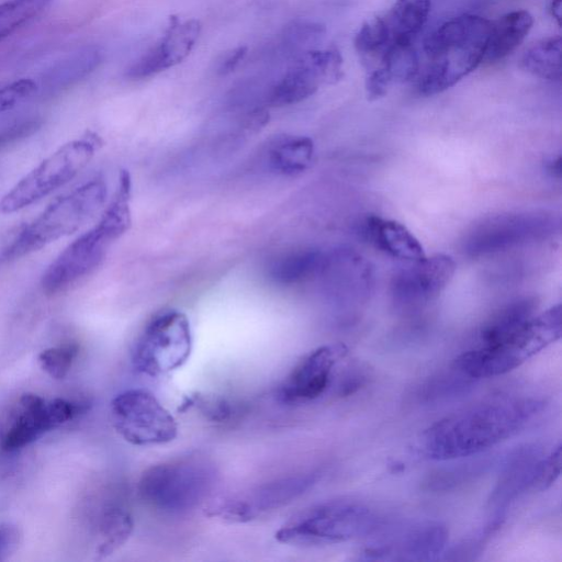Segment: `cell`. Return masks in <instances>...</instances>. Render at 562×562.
I'll return each instance as SVG.
<instances>
[{
  "instance_id": "ffe728a7",
  "label": "cell",
  "mask_w": 562,
  "mask_h": 562,
  "mask_svg": "<svg viewBox=\"0 0 562 562\" xmlns=\"http://www.w3.org/2000/svg\"><path fill=\"white\" fill-rule=\"evenodd\" d=\"M543 457L537 446H525L513 451L506 459L490 503L497 508L535 486L537 470Z\"/></svg>"
},
{
  "instance_id": "9a60e30c",
  "label": "cell",
  "mask_w": 562,
  "mask_h": 562,
  "mask_svg": "<svg viewBox=\"0 0 562 562\" xmlns=\"http://www.w3.org/2000/svg\"><path fill=\"white\" fill-rule=\"evenodd\" d=\"M372 547L366 554L373 559L400 561H429L446 548L448 530L435 520H423L408 526L386 527L382 520L369 535Z\"/></svg>"
},
{
  "instance_id": "44dd1931",
  "label": "cell",
  "mask_w": 562,
  "mask_h": 562,
  "mask_svg": "<svg viewBox=\"0 0 562 562\" xmlns=\"http://www.w3.org/2000/svg\"><path fill=\"white\" fill-rule=\"evenodd\" d=\"M419 69L418 55L413 43L394 46L374 68L367 71L368 99L378 100L384 97L394 85L415 79Z\"/></svg>"
},
{
  "instance_id": "603a6c76",
  "label": "cell",
  "mask_w": 562,
  "mask_h": 562,
  "mask_svg": "<svg viewBox=\"0 0 562 562\" xmlns=\"http://www.w3.org/2000/svg\"><path fill=\"white\" fill-rule=\"evenodd\" d=\"M533 24L532 15L526 10H515L491 22L484 59L501 60L513 53L526 38Z\"/></svg>"
},
{
  "instance_id": "ba28073f",
  "label": "cell",
  "mask_w": 562,
  "mask_h": 562,
  "mask_svg": "<svg viewBox=\"0 0 562 562\" xmlns=\"http://www.w3.org/2000/svg\"><path fill=\"white\" fill-rule=\"evenodd\" d=\"M192 351V331L187 315L167 310L154 316L138 337L132 352L134 369L160 376L181 368Z\"/></svg>"
},
{
  "instance_id": "d4e9b609",
  "label": "cell",
  "mask_w": 562,
  "mask_h": 562,
  "mask_svg": "<svg viewBox=\"0 0 562 562\" xmlns=\"http://www.w3.org/2000/svg\"><path fill=\"white\" fill-rule=\"evenodd\" d=\"M537 300L524 296L503 306L483 325L476 346H494L514 335L537 311Z\"/></svg>"
},
{
  "instance_id": "8d00e7d4",
  "label": "cell",
  "mask_w": 562,
  "mask_h": 562,
  "mask_svg": "<svg viewBox=\"0 0 562 562\" xmlns=\"http://www.w3.org/2000/svg\"><path fill=\"white\" fill-rule=\"evenodd\" d=\"M247 54L246 46H238L229 52L225 53L220 60L217 72L220 75H228L236 69L239 63L244 59Z\"/></svg>"
},
{
  "instance_id": "ab89813d",
  "label": "cell",
  "mask_w": 562,
  "mask_h": 562,
  "mask_svg": "<svg viewBox=\"0 0 562 562\" xmlns=\"http://www.w3.org/2000/svg\"><path fill=\"white\" fill-rule=\"evenodd\" d=\"M4 114H7V110L0 100V117L3 116Z\"/></svg>"
},
{
  "instance_id": "e0dca14e",
  "label": "cell",
  "mask_w": 562,
  "mask_h": 562,
  "mask_svg": "<svg viewBox=\"0 0 562 562\" xmlns=\"http://www.w3.org/2000/svg\"><path fill=\"white\" fill-rule=\"evenodd\" d=\"M454 271L453 258L443 254L406 262L391 282V295L395 306L402 311L425 306L446 289Z\"/></svg>"
},
{
  "instance_id": "484cf974",
  "label": "cell",
  "mask_w": 562,
  "mask_h": 562,
  "mask_svg": "<svg viewBox=\"0 0 562 562\" xmlns=\"http://www.w3.org/2000/svg\"><path fill=\"white\" fill-rule=\"evenodd\" d=\"M328 257L317 249H301L281 255L269 269V277L278 284L302 283L325 270Z\"/></svg>"
},
{
  "instance_id": "d590c367",
  "label": "cell",
  "mask_w": 562,
  "mask_h": 562,
  "mask_svg": "<svg viewBox=\"0 0 562 562\" xmlns=\"http://www.w3.org/2000/svg\"><path fill=\"white\" fill-rule=\"evenodd\" d=\"M202 412L212 420L223 422L234 414L236 407L225 398H211L202 402Z\"/></svg>"
},
{
  "instance_id": "5bb4252c",
  "label": "cell",
  "mask_w": 562,
  "mask_h": 562,
  "mask_svg": "<svg viewBox=\"0 0 562 562\" xmlns=\"http://www.w3.org/2000/svg\"><path fill=\"white\" fill-rule=\"evenodd\" d=\"M342 77V58L336 47L310 49L294 60L288 72L271 87L267 103L285 106L313 95L324 83H335Z\"/></svg>"
},
{
  "instance_id": "52a82bcc",
  "label": "cell",
  "mask_w": 562,
  "mask_h": 562,
  "mask_svg": "<svg viewBox=\"0 0 562 562\" xmlns=\"http://www.w3.org/2000/svg\"><path fill=\"white\" fill-rule=\"evenodd\" d=\"M100 145V137L88 132L59 146L1 198L0 213L18 212L69 182L90 162Z\"/></svg>"
},
{
  "instance_id": "d6986e66",
  "label": "cell",
  "mask_w": 562,
  "mask_h": 562,
  "mask_svg": "<svg viewBox=\"0 0 562 562\" xmlns=\"http://www.w3.org/2000/svg\"><path fill=\"white\" fill-rule=\"evenodd\" d=\"M201 32L198 20L180 22L170 16L165 35L126 70V77L143 79L182 61L192 50Z\"/></svg>"
},
{
  "instance_id": "2e32d148",
  "label": "cell",
  "mask_w": 562,
  "mask_h": 562,
  "mask_svg": "<svg viewBox=\"0 0 562 562\" xmlns=\"http://www.w3.org/2000/svg\"><path fill=\"white\" fill-rule=\"evenodd\" d=\"M315 473L279 477L220 501L211 506L212 515L233 522H246L277 510L304 494L316 482Z\"/></svg>"
},
{
  "instance_id": "1f68e13d",
  "label": "cell",
  "mask_w": 562,
  "mask_h": 562,
  "mask_svg": "<svg viewBox=\"0 0 562 562\" xmlns=\"http://www.w3.org/2000/svg\"><path fill=\"white\" fill-rule=\"evenodd\" d=\"M326 29L323 24L308 21L295 20L290 22L283 31L284 43L291 48L301 49V53L314 49L323 41Z\"/></svg>"
},
{
  "instance_id": "8fae6325",
  "label": "cell",
  "mask_w": 562,
  "mask_h": 562,
  "mask_svg": "<svg viewBox=\"0 0 562 562\" xmlns=\"http://www.w3.org/2000/svg\"><path fill=\"white\" fill-rule=\"evenodd\" d=\"M113 426L134 446H155L172 441L178 425L171 413L150 392L131 389L111 402Z\"/></svg>"
},
{
  "instance_id": "f35d334b",
  "label": "cell",
  "mask_w": 562,
  "mask_h": 562,
  "mask_svg": "<svg viewBox=\"0 0 562 562\" xmlns=\"http://www.w3.org/2000/svg\"><path fill=\"white\" fill-rule=\"evenodd\" d=\"M560 8H561V0H552L550 4V11L553 18L557 19L558 24H560Z\"/></svg>"
},
{
  "instance_id": "d6a6232c",
  "label": "cell",
  "mask_w": 562,
  "mask_h": 562,
  "mask_svg": "<svg viewBox=\"0 0 562 562\" xmlns=\"http://www.w3.org/2000/svg\"><path fill=\"white\" fill-rule=\"evenodd\" d=\"M484 467L485 464L483 462H473L443 469L431 475L427 484L431 490H449L452 486L462 484L473 474H479Z\"/></svg>"
},
{
  "instance_id": "6da1fadb",
  "label": "cell",
  "mask_w": 562,
  "mask_h": 562,
  "mask_svg": "<svg viewBox=\"0 0 562 562\" xmlns=\"http://www.w3.org/2000/svg\"><path fill=\"white\" fill-rule=\"evenodd\" d=\"M542 403L530 397L499 398L456 412L429 427L424 449L436 460H453L484 452L522 428Z\"/></svg>"
},
{
  "instance_id": "f1b7e54d",
  "label": "cell",
  "mask_w": 562,
  "mask_h": 562,
  "mask_svg": "<svg viewBox=\"0 0 562 562\" xmlns=\"http://www.w3.org/2000/svg\"><path fill=\"white\" fill-rule=\"evenodd\" d=\"M133 530V519L121 506L108 507L99 522L100 541L95 549L99 558H105L117 550L128 539Z\"/></svg>"
},
{
  "instance_id": "836d02e7",
  "label": "cell",
  "mask_w": 562,
  "mask_h": 562,
  "mask_svg": "<svg viewBox=\"0 0 562 562\" xmlns=\"http://www.w3.org/2000/svg\"><path fill=\"white\" fill-rule=\"evenodd\" d=\"M561 471V446L559 445L548 456H543L539 462L535 486L536 491H543L551 486Z\"/></svg>"
},
{
  "instance_id": "5b68a950",
  "label": "cell",
  "mask_w": 562,
  "mask_h": 562,
  "mask_svg": "<svg viewBox=\"0 0 562 562\" xmlns=\"http://www.w3.org/2000/svg\"><path fill=\"white\" fill-rule=\"evenodd\" d=\"M381 519L367 505L351 499L325 501L289 518L276 532L279 542L324 546L368 537Z\"/></svg>"
},
{
  "instance_id": "cb8c5ba5",
  "label": "cell",
  "mask_w": 562,
  "mask_h": 562,
  "mask_svg": "<svg viewBox=\"0 0 562 562\" xmlns=\"http://www.w3.org/2000/svg\"><path fill=\"white\" fill-rule=\"evenodd\" d=\"M102 60V50L94 45L83 46L53 64L42 74L41 88L55 91L63 89L92 72Z\"/></svg>"
},
{
  "instance_id": "277c9868",
  "label": "cell",
  "mask_w": 562,
  "mask_h": 562,
  "mask_svg": "<svg viewBox=\"0 0 562 562\" xmlns=\"http://www.w3.org/2000/svg\"><path fill=\"white\" fill-rule=\"evenodd\" d=\"M105 181L93 178L55 199L29 223L2 252L4 260L21 258L77 232L104 204Z\"/></svg>"
},
{
  "instance_id": "7a4b0ae2",
  "label": "cell",
  "mask_w": 562,
  "mask_h": 562,
  "mask_svg": "<svg viewBox=\"0 0 562 562\" xmlns=\"http://www.w3.org/2000/svg\"><path fill=\"white\" fill-rule=\"evenodd\" d=\"M491 21L473 14L456 16L438 26L424 42L425 65L417 91L434 95L453 87L484 59Z\"/></svg>"
},
{
  "instance_id": "3957f363",
  "label": "cell",
  "mask_w": 562,
  "mask_h": 562,
  "mask_svg": "<svg viewBox=\"0 0 562 562\" xmlns=\"http://www.w3.org/2000/svg\"><path fill=\"white\" fill-rule=\"evenodd\" d=\"M216 477V469L209 459L187 456L146 469L137 490L147 506L165 514L181 515L206 499Z\"/></svg>"
},
{
  "instance_id": "7402d4cb",
  "label": "cell",
  "mask_w": 562,
  "mask_h": 562,
  "mask_svg": "<svg viewBox=\"0 0 562 562\" xmlns=\"http://www.w3.org/2000/svg\"><path fill=\"white\" fill-rule=\"evenodd\" d=\"M363 231L375 247L393 258L408 262L426 256L419 240L396 221L369 216Z\"/></svg>"
},
{
  "instance_id": "9c48e42d",
  "label": "cell",
  "mask_w": 562,
  "mask_h": 562,
  "mask_svg": "<svg viewBox=\"0 0 562 562\" xmlns=\"http://www.w3.org/2000/svg\"><path fill=\"white\" fill-rule=\"evenodd\" d=\"M430 0H395L382 14L362 24L355 49L364 67L376 66L394 46L413 43L425 25Z\"/></svg>"
},
{
  "instance_id": "30bf717a",
  "label": "cell",
  "mask_w": 562,
  "mask_h": 562,
  "mask_svg": "<svg viewBox=\"0 0 562 562\" xmlns=\"http://www.w3.org/2000/svg\"><path fill=\"white\" fill-rule=\"evenodd\" d=\"M122 235L124 232L116 224L101 215L93 227L77 237L50 262L41 279L43 292L55 295L90 274Z\"/></svg>"
},
{
  "instance_id": "83f0119b",
  "label": "cell",
  "mask_w": 562,
  "mask_h": 562,
  "mask_svg": "<svg viewBox=\"0 0 562 562\" xmlns=\"http://www.w3.org/2000/svg\"><path fill=\"white\" fill-rule=\"evenodd\" d=\"M561 37L549 36L530 46L521 57V66L529 74L547 80L561 78Z\"/></svg>"
},
{
  "instance_id": "74e56055",
  "label": "cell",
  "mask_w": 562,
  "mask_h": 562,
  "mask_svg": "<svg viewBox=\"0 0 562 562\" xmlns=\"http://www.w3.org/2000/svg\"><path fill=\"white\" fill-rule=\"evenodd\" d=\"M547 170L550 172L553 177H560L561 173V157L558 156L555 159H552L548 161Z\"/></svg>"
},
{
  "instance_id": "ac0fdd59",
  "label": "cell",
  "mask_w": 562,
  "mask_h": 562,
  "mask_svg": "<svg viewBox=\"0 0 562 562\" xmlns=\"http://www.w3.org/2000/svg\"><path fill=\"white\" fill-rule=\"evenodd\" d=\"M342 344L318 347L300 360L279 389L284 403H302L317 398L329 386L336 363L346 355Z\"/></svg>"
},
{
  "instance_id": "4316f807",
  "label": "cell",
  "mask_w": 562,
  "mask_h": 562,
  "mask_svg": "<svg viewBox=\"0 0 562 562\" xmlns=\"http://www.w3.org/2000/svg\"><path fill=\"white\" fill-rule=\"evenodd\" d=\"M315 147L307 136H288L278 142L269 153L271 168L283 176H296L312 164Z\"/></svg>"
},
{
  "instance_id": "7c38bea8",
  "label": "cell",
  "mask_w": 562,
  "mask_h": 562,
  "mask_svg": "<svg viewBox=\"0 0 562 562\" xmlns=\"http://www.w3.org/2000/svg\"><path fill=\"white\" fill-rule=\"evenodd\" d=\"M89 406L88 402H71L59 397L46 401L37 394L24 393L2 434L0 447L5 452L20 450L44 434L86 413Z\"/></svg>"
},
{
  "instance_id": "8992f818",
  "label": "cell",
  "mask_w": 562,
  "mask_h": 562,
  "mask_svg": "<svg viewBox=\"0 0 562 562\" xmlns=\"http://www.w3.org/2000/svg\"><path fill=\"white\" fill-rule=\"evenodd\" d=\"M561 337V306L533 315L513 336L494 346H475L459 355L453 367L477 380L512 371Z\"/></svg>"
},
{
  "instance_id": "4fadbf2b",
  "label": "cell",
  "mask_w": 562,
  "mask_h": 562,
  "mask_svg": "<svg viewBox=\"0 0 562 562\" xmlns=\"http://www.w3.org/2000/svg\"><path fill=\"white\" fill-rule=\"evenodd\" d=\"M554 218L544 213L522 212L491 216L467 234L463 250L477 257L544 238L554 229Z\"/></svg>"
},
{
  "instance_id": "e575fe53",
  "label": "cell",
  "mask_w": 562,
  "mask_h": 562,
  "mask_svg": "<svg viewBox=\"0 0 562 562\" xmlns=\"http://www.w3.org/2000/svg\"><path fill=\"white\" fill-rule=\"evenodd\" d=\"M22 540L21 529L13 524L0 525V561L16 551Z\"/></svg>"
},
{
  "instance_id": "4dcf8cb0",
  "label": "cell",
  "mask_w": 562,
  "mask_h": 562,
  "mask_svg": "<svg viewBox=\"0 0 562 562\" xmlns=\"http://www.w3.org/2000/svg\"><path fill=\"white\" fill-rule=\"evenodd\" d=\"M79 353L76 342H65L59 346L44 349L37 360L41 368L55 380H63L70 371L75 359Z\"/></svg>"
},
{
  "instance_id": "f546056e",
  "label": "cell",
  "mask_w": 562,
  "mask_h": 562,
  "mask_svg": "<svg viewBox=\"0 0 562 562\" xmlns=\"http://www.w3.org/2000/svg\"><path fill=\"white\" fill-rule=\"evenodd\" d=\"M53 0H7L0 3V41L38 15Z\"/></svg>"
}]
</instances>
